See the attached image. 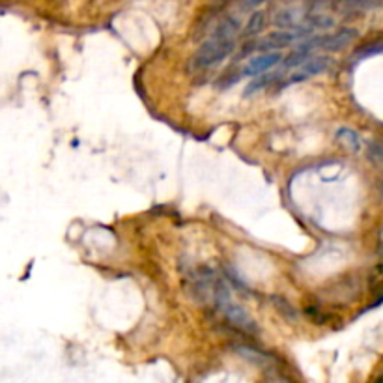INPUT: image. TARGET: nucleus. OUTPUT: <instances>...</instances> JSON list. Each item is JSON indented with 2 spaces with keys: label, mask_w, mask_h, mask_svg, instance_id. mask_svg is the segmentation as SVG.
Masks as SVG:
<instances>
[{
  "label": "nucleus",
  "mask_w": 383,
  "mask_h": 383,
  "mask_svg": "<svg viewBox=\"0 0 383 383\" xmlns=\"http://www.w3.org/2000/svg\"><path fill=\"white\" fill-rule=\"evenodd\" d=\"M239 30V21L236 17H227L217 24L213 34L204 41L200 49L193 54L189 62V70L200 71L208 70L211 66L219 64L227 59L236 47V36Z\"/></svg>",
  "instance_id": "f257e3e1"
},
{
  "label": "nucleus",
  "mask_w": 383,
  "mask_h": 383,
  "mask_svg": "<svg viewBox=\"0 0 383 383\" xmlns=\"http://www.w3.org/2000/svg\"><path fill=\"white\" fill-rule=\"evenodd\" d=\"M264 2V0H241V6L245 10H253V8H258Z\"/></svg>",
  "instance_id": "6e6552de"
},
{
  "label": "nucleus",
  "mask_w": 383,
  "mask_h": 383,
  "mask_svg": "<svg viewBox=\"0 0 383 383\" xmlns=\"http://www.w3.org/2000/svg\"><path fill=\"white\" fill-rule=\"evenodd\" d=\"M338 137H340V139H344V140H348L354 150H357V148H359V146H357V137H355L352 131H348V129H343V131L338 133Z\"/></svg>",
  "instance_id": "0eeeda50"
},
{
  "label": "nucleus",
  "mask_w": 383,
  "mask_h": 383,
  "mask_svg": "<svg viewBox=\"0 0 383 383\" xmlns=\"http://www.w3.org/2000/svg\"><path fill=\"white\" fill-rule=\"evenodd\" d=\"M215 308H217L219 314H223V318L227 320L230 325H234L236 329H241V331L245 333H256L255 320L250 318L243 308L238 307V305H234L232 301L219 303V305H215Z\"/></svg>",
  "instance_id": "7ed1b4c3"
},
{
  "label": "nucleus",
  "mask_w": 383,
  "mask_h": 383,
  "mask_svg": "<svg viewBox=\"0 0 383 383\" xmlns=\"http://www.w3.org/2000/svg\"><path fill=\"white\" fill-rule=\"evenodd\" d=\"M331 66V59L329 57H320V54H310L303 64H299L297 68H294L292 75L283 82V87H290L294 82H303L310 79V77H316L320 73L329 70Z\"/></svg>",
  "instance_id": "f03ea898"
},
{
  "label": "nucleus",
  "mask_w": 383,
  "mask_h": 383,
  "mask_svg": "<svg viewBox=\"0 0 383 383\" xmlns=\"http://www.w3.org/2000/svg\"><path fill=\"white\" fill-rule=\"evenodd\" d=\"M264 27H266V15H264V12H255L249 17L247 24H245L243 36L249 38V36L260 34L262 30H264Z\"/></svg>",
  "instance_id": "423d86ee"
},
{
  "label": "nucleus",
  "mask_w": 383,
  "mask_h": 383,
  "mask_svg": "<svg viewBox=\"0 0 383 383\" xmlns=\"http://www.w3.org/2000/svg\"><path fill=\"white\" fill-rule=\"evenodd\" d=\"M283 62V54L280 51H266L255 57L253 60L247 62V66L243 68V75L249 77H258L262 73H266V71L273 70L275 66L280 64Z\"/></svg>",
  "instance_id": "20e7f679"
},
{
  "label": "nucleus",
  "mask_w": 383,
  "mask_h": 383,
  "mask_svg": "<svg viewBox=\"0 0 383 383\" xmlns=\"http://www.w3.org/2000/svg\"><path fill=\"white\" fill-rule=\"evenodd\" d=\"M382 4L380 0H338V6L344 12H366L372 8H377Z\"/></svg>",
  "instance_id": "39448f33"
}]
</instances>
